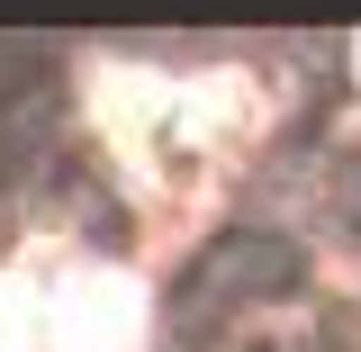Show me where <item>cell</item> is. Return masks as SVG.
I'll return each mask as SVG.
<instances>
[{"label":"cell","instance_id":"obj_1","mask_svg":"<svg viewBox=\"0 0 361 352\" xmlns=\"http://www.w3.org/2000/svg\"><path fill=\"white\" fill-rule=\"evenodd\" d=\"M0 352H37V325H27L18 298H0Z\"/></svg>","mask_w":361,"mask_h":352}]
</instances>
